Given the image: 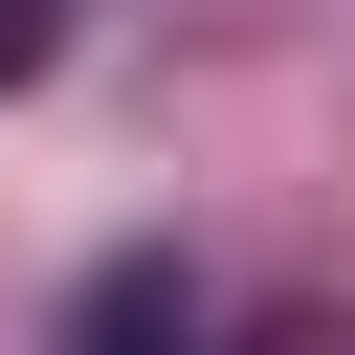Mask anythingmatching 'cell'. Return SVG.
I'll return each instance as SVG.
<instances>
[{"instance_id":"6da1fadb","label":"cell","mask_w":355,"mask_h":355,"mask_svg":"<svg viewBox=\"0 0 355 355\" xmlns=\"http://www.w3.org/2000/svg\"><path fill=\"white\" fill-rule=\"evenodd\" d=\"M89 355H200V288H178V266H111V288H89Z\"/></svg>"},{"instance_id":"7a4b0ae2","label":"cell","mask_w":355,"mask_h":355,"mask_svg":"<svg viewBox=\"0 0 355 355\" xmlns=\"http://www.w3.org/2000/svg\"><path fill=\"white\" fill-rule=\"evenodd\" d=\"M22 44H44V0H0V67H22Z\"/></svg>"}]
</instances>
